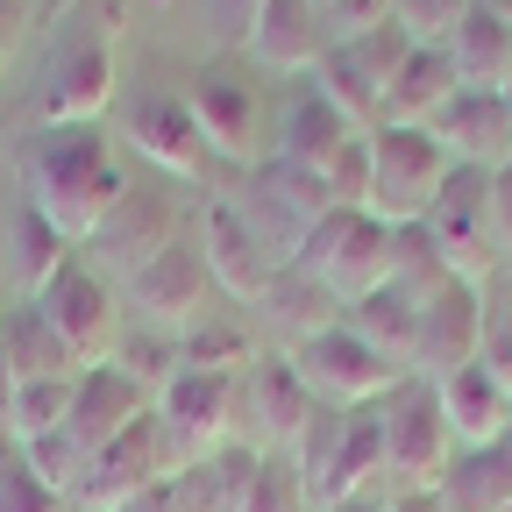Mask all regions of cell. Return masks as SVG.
I'll return each mask as SVG.
<instances>
[{
  "instance_id": "43",
  "label": "cell",
  "mask_w": 512,
  "mask_h": 512,
  "mask_svg": "<svg viewBox=\"0 0 512 512\" xmlns=\"http://www.w3.org/2000/svg\"><path fill=\"white\" fill-rule=\"evenodd\" d=\"M0 512H72V498H57L43 477H29L22 470V456L15 463H0Z\"/></svg>"
},
{
  "instance_id": "3",
  "label": "cell",
  "mask_w": 512,
  "mask_h": 512,
  "mask_svg": "<svg viewBox=\"0 0 512 512\" xmlns=\"http://www.w3.org/2000/svg\"><path fill=\"white\" fill-rule=\"evenodd\" d=\"M456 178V157L434 143V128H370V221L384 228H420L434 200Z\"/></svg>"
},
{
  "instance_id": "42",
  "label": "cell",
  "mask_w": 512,
  "mask_h": 512,
  "mask_svg": "<svg viewBox=\"0 0 512 512\" xmlns=\"http://www.w3.org/2000/svg\"><path fill=\"white\" fill-rule=\"evenodd\" d=\"M328 178V192H335V207H349V214H370V136H349L342 143V157L320 171Z\"/></svg>"
},
{
  "instance_id": "28",
  "label": "cell",
  "mask_w": 512,
  "mask_h": 512,
  "mask_svg": "<svg viewBox=\"0 0 512 512\" xmlns=\"http://www.w3.org/2000/svg\"><path fill=\"white\" fill-rule=\"evenodd\" d=\"M349 136H363V128H349L320 93H299V100L278 114V157L299 164V171H328V164L342 157Z\"/></svg>"
},
{
  "instance_id": "34",
  "label": "cell",
  "mask_w": 512,
  "mask_h": 512,
  "mask_svg": "<svg viewBox=\"0 0 512 512\" xmlns=\"http://www.w3.org/2000/svg\"><path fill=\"white\" fill-rule=\"evenodd\" d=\"M235 512H313L306 477L292 470V456H271V448H256L249 470H242V498H235Z\"/></svg>"
},
{
  "instance_id": "30",
  "label": "cell",
  "mask_w": 512,
  "mask_h": 512,
  "mask_svg": "<svg viewBox=\"0 0 512 512\" xmlns=\"http://www.w3.org/2000/svg\"><path fill=\"white\" fill-rule=\"evenodd\" d=\"M8 363H15V384H36V377H79V356L64 349V335L50 328L43 306H8Z\"/></svg>"
},
{
  "instance_id": "41",
  "label": "cell",
  "mask_w": 512,
  "mask_h": 512,
  "mask_svg": "<svg viewBox=\"0 0 512 512\" xmlns=\"http://www.w3.org/2000/svg\"><path fill=\"white\" fill-rule=\"evenodd\" d=\"M470 8H477V0H392V22H399L413 43H448Z\"/></svg>"
},
{
  "instance_id": "21",
  "label": "cell",
  "mask_w": 512,
  "mask_h": 512,
  "mask_svg": "<svg viewBox=\"0 0 512 512\" xmlns=\"http://www.w3.org/2000/svg\"><path fill=\"white\" fill-rule=\"evenodd\" d=\"M328 43H335L328 36V15H320L313 0H271L264 22H256V36H249V57L264 64V72L292 79V72H313Z\"/></svg>"
},
{
  "instance_id": "22",
  "label": "cell",
  "mask_w": 512,
  "mask_h": 512,
  "mask_svg": "<svg viewBox=\"0 0 512 512\" xmlns=\"http://www.w3.org/2000/svg\"><path fill=\"white\" fill-rule=\"evenodd\" d=\"M448 57H456V79H463V93H512V15H498V8H477L456 22V36H448Z\"/></svg>"
},
{
  "instance_id": "48",
  "label": "cell",
  "mask_w": 512,
  "mask_h": 512,
  "mask_svg": "<svg viewBox=\"0 0 512 512\" xmlns=\"http://www.w3.org/2000/svg\"><path fill=\"white\" fill-rule=\"evenodd\" d=\"M121 512H185V491H178V477H171V484H150L143 498H128Z\"/></svg>"
},
{
  "instance_id": "26",
  "label": "cell",
  "mask_w": 512,
  "mask_h": 512,
  "mask_svg": "<svg viewBox=\"0 0 512 512\" xmlns=\"http://www.w3.org/2000/svg\"><path fill=\"white\" fill-rule=\"evenodd\" d=\"M448 512H512V434L491 448H456V463L441 477Z\"/></svg>"
},
{
  "instance_id": "7",
  "label": "cell",
  "mask_w": 512,
  "mask_h": 512,
  "mask_svg": "<svg viewBox=\"0 0 512 512\" xmlns=\"http://www.w3.org/2000/svg\"><path fill=\"white\" fill-rule=\"evenodd\" d=\"M185 470V448L171 441V427L157 413H143L121 441H107L86 463V484L72 491V512H121L128 498H143L150 484H171Z\"/></svg>"
},
{
  "instance_id": "29",
  "label": "cell",
  "mask_w": 512,
  "mask_h": 512,
  "mask_svg": "<svg viewBox=\"0 0 512 512\" xmlns=\"http://www.w3.org/2000/svg\"><path fill=\"white\" fill-rule=\"evenodd\" d=\"M349 328L384 356V363H399V370H413V335H420V299L406 292V285H384V292H370L363 306H349Z\"/></svg>"
},
{
  "instance_id": "9",
  "label": "cell",
  "mask_w": 512,
  "mask_h": 512,
  "mask_svg": "<svg viewBox=\"0 0 512 512\" xmlns=\"http://www.w3.org/2000/svg\"><path fill=\"white\" fill-rule=\"evenodd\" d=\"M150 413L171 427V441L185 448V463H207V456H221V448L235 441V427H242V377L178 370L164 392H157Z\"/></svg>"
},
{
  "instance_id": "35",
  "label": "cell",
  "mask_w": 512,
  "mask_h": 512,
  "mask_svg": "<svg viewBox=\"0 0 512 512\" xmlns=\"http://www.w3.org/2000/svg\"><path fill=\"white\" fill-rule=\"evenodd\" d=\"M72 384H79V377L15 384V399H8V434H15V448H29V441H43V434H57L64 420H72Z\"/></svg>"
},
{
  "instance_id": "1",
  "label": "cell",
  "mask_w": 512,
  "mask_h": 512,
  "mask_svg": "<svg viewBox=\"0 0 512 512\" xmlns=\"http://www.w3.org/2000/svg\"><path fill=\"white\" fill-rule=\"evenodd\" d=\"M128 157L114 150V136L93 128H36V143L22 150V200L64 235V242H100L114 207L128 200Z\"/></svg>"
},
{
  "instance_id": "24",
  "label": "cell",
  "mask_w": 512,
  "mask_h": 512,
  "mask_svg": "<svg viewBox=\"0 0 512 512\" xmlns=\"http://www.w3.org/2000/svg\"><path fill=\"white\" fill-rule=\"evenodd\" d=\"M128 143H136V157L157 164L164 178H192V171H200V157H207L200 128H192V107H185V100H164V93L136 107V121H128Z\"/></svg>"
},
{
  "instance_id": "49",
  "label": "cell",
  "mask_w": 512,
  "mask_h": 512,
  "mask_svg": "<svg viewBox=\"0 0 512 512\" xmlns=\"http://www.w3.org/2000/svg\"><path fill=\"white\" fill-rule=\"evenodd\" d=\"M8 399H15V363H8V313H0V427H8Z\"/></svg>"
},
{
  "instance_id": "16",
  "label": "cell",
  "mask_w": 512,
  "mask_h": 512,
  "mask_svg": "<svg viewBox=\"0 0 512 512\" xmlns=\"http://www.w3.org/2000/svg\"><path fill=\"white\" fill-rule=\"evenodd\" d=\"M320 413V399L299 384L292 356H256L242 370V427L256 434V448H271V456H285V448L299 441V427Z\"/></svg>"
},
{
  "instance_id": "47",
  "label": "cell",
  "mask_w": 512,
  "mask_h": 512,
  "mask_svg": "<svg viewBox=\"0 0 512 512\" xmlns=\"http://www.w3.org/2000/svg\"><path fill=\"white\" fill-rule=\"evenodd\" d=\"M491 242H498V256H512V171L491 178Z\"/></svg>"
},
{
  "instance_id": "17",
  "label": "cell",
  "mask_w": 512,
  "mask_h": 512,
  "mask_svg": "<svg viewBox=\"0 0 512 512\" xmlns=\"http://www.w3.org/2000/svg\"><path fill=\"white\" fill-rule=\"evenodd\" d=\"M143 413H150V392H143V384L128 377L121 363H100V370H79V384H72V420H64V434H72L86 456H100V448L121 441Z\"/></svg>"
},
{
  "instance_id": "37",
  "label": "cell",
  "mask_w": 512,
  "mask_h": 512,
  "mask_svg": "<svg viewBox=\"0 0 512 512\" xmlns=\"http://www.w3.org/2000/svg\"><path fill=\"white\" fill-rule=\"evenodd\" d=\"M242 470H249V456H207V463H185L178 470V491H185V512H235V498H242Z\"/></svg>"
},
{
  "instance_id": "11",
  "label": "cell",
  "mask_w": 512,
  "mask_h": 512,
  "mask_svg": "<svg viewBox=\"0 0 512 512\" xmlns=\"http://www.w3.org/2000/svg\"><path fill=\"white\" fill-rule=\"evenodd\" d=\"M114 43L100 29H72L50 57V79H43V128H93L114 100Z\"/></svg>"
},
{
  "instance_id": "19",
  "label": "cell",
  "mask_w": 512,
  "mask_h": 512,
  "mask_svg": "<svg viewBox=\"0 0 512 512\" xmlns=\"http://www.w3.org/2000/svg\"><path fill=\"white\" fill-rule=\"evenodd\" d=\"M456 93H463V79H456L448 43H413V57L399 64V79L384 86V121L392 128H434Z\"/></svg>"
},
{
  "instance_id": "46",
  "label": "cell",
  "mask_w": 512,
  "mask_h": 512,
  "mask_svg": "<svg viewBox=\"0 0 512 512\" xmlns=\"http://www.w3.org/2000/svg\"><path fill=\"white\" fill-rule=\"evenodd\" d=\"M22 36H29V0H0V72L22 57Z\"/></svg>"
},
{
  "instance_id": "31",
  "label": "cell",
  "mask_w": 512,
  "mask_h": 512,
  "mask_svg": "<svg viewBox=\"0 0 512 512\" xmlns=\"http://www.w3.org/2000/svg\"><path fill=\"white\" fill-rule=\"evenodd\" d=\"M285 456H292V470L306 477L313 512H328V505L342 498V406H320V413L299 427V441L285 448Z\"/></svg>"
},
{
  "instance_id": "45",
  "label": "cell",
  "mask_w": 512,
  "mask_h": 512,
  "mask_svg": "<svg viewBox=\"0 0 512 512\" xmlns=\"http://www.w3.org/2000/svg\"><path fill=\"white\" fill-rule=\"evenodd\" d=\"M264 8H271V0H214V22H221L228 43L249 50V36H256V22H264Z\"/></svg>"
},
{
  "instance_id": "50",
  "label": "cell",
  "mask_w": 512,
  "mask_h": 512,
  "mask_svg": "<svg viewBox=\"0 0 512 512\" xmlns=\"http://www.w3.org/2000/svg\"><path fill=\"white\" fill-rule=\"evenodd\" d=\"M384 512H448V505H441V491H392Z\"/></svg>"
},
{
  "instance_id": "20",
  "label": "cell",
  "mask_w": 512,
  "mask_h": 512,
  "mask_svg": "<svg viewBox=\"0 0 512 512\" xmlns=\"http://www.w3.org/2000/svg\"><path fill=\"white\" fill-rule=\"evenodd\" d=\"M434 392H441V420H448V434H456V448H491V441L512 434V392L484 363L441 377Z\"/></svg>"
},
{
  "instance_id": "23",
  "label": "cell",
  "mask_w": 512,
  "mask_h": 512,
  "mask_svg": "<svg viewBox=\"0 0 512 512\" xmlns=\"http://www.w3.org/2000/svg\"><path fill=\"white\" fill-rule=\"evenodd\" d=\"M79 264V256H72V242H64L29 200L15 207V221H8V285H15V299L22 306H36L64 271H72Z\"/></svg>"
},
{
  "instance_id": "15",
  "label": "cell",
  "mask_w": 512,
  "mask_h": 512,
  "mask_svg": "<svg viewBox=\"0 0 512 512\" xmlns=\"http://www.w3.org/2000/svg\"><path fill=\"white\" fill-rule=\"evenodd\" d=\"M200 256H207V271H214V292L235 299V306H256L271 292V278L285 271L278 256L264 249V235L249 228L242 200H214L200 214Z\"/></svg>"
},
{
  "instance_id": "52",
  "label": "cell",
  "mask_w": 512,
  "mask_h": 512,
  "mask_svg": "<svg viewBox=\"0 0 512 512\" xmlns=\"http://www.w3.org/2000/svg\"><path fill=\"white\" fill-rule=\"evenodd\" d=\"M484 8H498V15H512V0H484Z\"/></svg>"
},
{
  "instance_id": "6",
  "label": "cell",
  "mask_w": 512,
  "mask_h": 512,
  "mask_svg": "<svg viewBox=\"0 0 512 512\" xmlns=\"http://www.w3.org/2000/svg\"><path fill=\"white\" fill-rule=\"evenodd\" d=\"M185 107H192V128H200V143L214 157H228V164H271L278 157V121H271L264 93L242 72H228V64H207L192 79Z\"/></svg>"
},
{
  "instance_id": "12",
  "label": "cell",
  "mask_w": 512,
  "mask_h": 512,
  "mask_svg": "<svg viewBox=\"0 0 512 512\" xmlns=\"http://www.w3.org/2000/svg\"><path fill=\"white\" fill-rule=\"evenodd\" d=\"M484 349V285L470 278H441L427 299H420V335H413V377L441 384L470 370Z\"/></svg>"
},
{
  "instance_id": "38",
  "label": "cell",
  "mask_w": 512,
  "mask_h": 512,
  "mask_svg": "<svg viewBox=\"0 0 512 512\" xmlns=\"http://www.w3.org/2000/svg\"><path fill=\"white\" fill-rule=\"evenodd\" d=\"M86 463H93V456H86V448H79L72 434H64V427L22 448V470H29V477H43V484H50L57 498H72V491L86 484Z\"/></svg>"
},
{
  "instance_id": "32",
  "label": "cell",
  "mask_w": 512,
  "mask_h": 512,
  "mask_svg": "<svg viewBox=\"0 0 512 512\" xmlns=\"http://www.w3.org/2000/svg\"><path fill=\"white\" fill-rule=\"evenodd\" d=\"M313 93L328 100L349 128H363V136L384 121V100H377V86L363 79V64L349 57V43H328V50H320V64H313Z\"/></svg>"
},
{
  "instance_id": "51",
  "label": "cell",
  "mask_w": 512,
  "mask_h": 512,
  "mask_svg": "<svg viewBox=\"0 0 512 512\" xmlns=\"http://www.w3.org/2000/svg\"><path fill=\"white\" fill-rule=\"evenodd\" d=\"M392 498H377V491H356V498H342V505H328V512H384Z\"/></svg>"
},
{
  "instance_id": "5",
  "label": "cell",
  "mask_w": 512,
  "mask_h": 512,
  "mask_svg": "<svg viewBox=\"0 0 512 512\" xmlns=\"http://www.w3.org/2000/svg\"><path fill=\"white\" fill-rule=\"evenodd\" d=\"M377 413H384V477H392V491H441L448 463H456L441 392L427 377H406L392 399H377Z\"/></svg>"
},
{
  "instance_id": "53",
  "label": "cell",
  "mask_w": 512,
  "mask_h": 512,
  "mask_svg": "<svg viewBox=\"0 0 512 512\" xmlns=\"http://www.w3.org/2000/svg\"><path fill=\"white\" fill-rule=\"evenodd\" d=\"M313 8H320V15H335V0H313Z\"/></svg>"
},
{
  "instance_id": "39",
  "label": "cell",
  "mask_w": 512,
  "mask_h": 512,
  "mask_svg": "<svg viewBox=\"0 0 512 512\" xmlns=\"http://www.w3.org/2000/svg\"><path fill=\"white\" fill-rule=\"evenodd\" d=\"M349 57L363 64V79L377 86V100H384V86L399 79V64L413 57V36L399 29V22H377V29H363V36H349Z\"/></svg>"
},
{
  "instance_id": "36",
  "label": "cell",
  "mask_w": 512,
  "mask_h": 512,
  "mask_svg": "<svg viewBox=\"0 0 512 512\" xmlns=\"http://www.w3.org/2000/svg\"><path fill=\"white\" fill-rule=\"evenodd\" d=\"M377 484H384V413L356 406V413H342V498L377 491Z\"/></svg>"
},
{
  "instance_id": "14",
  "label": "cell",
  "mask_w": 512,
  "mask_h": 512,
  "mask_svg": "<svg viewBox=\"0 0 512 512\" xmlns=\"http://www.w3.org/2000/svg\"><path fill=\"white\" fill-rule=\"evenodd\" d=\"M36 306L50 313V328L64 335V349L79 356V370H100V363L121 356V306H114V292H107L100 271L72 264V271H64V278L36 299Z\"/></svg>"
},
{
  "instance_id": "25",
  "label": "cell",
  "mask_w": 512,
  "mask_h": 512,
  "mask_svg": "<svg viewBox=\"0 0 512 512\" xmlns=\"http://www.w3.org/2000/svg\"><path fill=\"white\" fill-rule=\"evenodd\" d=\"M100 242H114V249H121V264H128V278H136L157 249L178 242V200H171L164 185H128V200L114 207V221H107Z\"/></svg>"
},
{
  "instance_id": "27",
  "label": "cell",
  "mask_w": 512,
  "mask_h": 512,
  "mask_svg": "<svg viewBox=\"0 0 512 512\" xmlns=\"http://www.w3.org/2000/svg\"><path fill=\"white\" fill-rule=\"evenodd\" d=\"M256 306H264V320L285 335V349H299L306 335H320V328H335V320H349V306H342L328 285L306 278V271H292V264L271 278V292L256 299Z\"/></svg>"
},
{
  "instance_id": "8",
  "label": "cell",
  "mask_w": 512,
  "mask_h": 512,
  "mask_svg": "<svg viewBox=\"0 0 512 512\" xmlns=\"http://www.w3.org/2000/svg\"><path fill=\"white\" fill-rule=\"evenodd\" d=\"M434 256L448 264V278H470V285H491L498 278V242H491V171H463L448 178V192L434 200V214L420 221Z\"/></svg>"
},
{
  "instance_id": "4",
  "label": "cell",
  "mask_w": 512,
  "mask_h": 512,
  "mask_svg": "<svg viewBox=\"0 0 512 512\" xmlns=\"http://www.w3.org/2000/svg\"><path fill=\"white\" fill-rule=\"evenodd\" d=\"M292 356V370H299V384L320 399V406H342V413H356V406H377V399H392L399 384L413 377V370H399V363H384L349 320H335V328H320V335H306L299 349H285Z\"/></svg>"
},
{
  "instance_id": "13",
  "label": "cell",
  "mask_w": 512,
  "mask_h": 512,
  "mask_svg": "<svg viewBox=\"0 0 512 512\" xmlns=\"http://www.w3.org/2000/svg\"><path fill=\"white\" fill-rule=\"evenodd\" d=\"M242 214H249V228L264 235V249L278 256V264H292L299 242H306V228L320 214H335V192H328L320 171H299V164L271 157V164H256V192H249Z\"/></svg>"
},
{
  "instance_id": "2",
  "label": "cell",
  "mask_w": 512,
  "mask_h": 512,
  "mask_svg": "<svg viewBox=\"0 0 512 512\" xmlns=\"http://www.w3.org/2000/svg\"><path fill=\"white\" fill-rule=\"evenodd\" d=\"M292 271L320 278L342 306H363L370 292L399 285V228H384V221H370V214L335 207V214H320V221L306 228V242H299V256H292Z\"/></svg>"
},
{
  "instance_id": "33",
  "label": "cell",
  "mask_w": 512,
  "mask_h": 512,
  "mask_svg": "<svg viewBox=\"0 0 512 512\" xmlns=\"http://www.w3.org/2000/svg\"><path fill=\"white\" fill-rule=\"evenodd\" d=\"M256 356H264V349H256V335L242 328L235 313H207L200 328H185V335H178V363H185V370H214V377H242V370H249Z\"/></svg>"
},
{
  "instance_id": "18",
  "label": "cell",
  "mask_w": 512,
  "mask_h": 512,
  "mask_svg": "<svg viewBox=\"0 0 512 512\" xmlns=\"http://www.w3.org/2000/svg\"><path fill=\"white\" fill-rule=\"evenodd\" d=\"M434 143L456 157L463 171H512V100L498 93H456L448 114L434 121Z\"/></svg>"
},
{
  "instance_id": "40",
  "label": "cell",
  "mask_w": 512,
  "mask_h": 512,
  "mask_svg": "<svg viewBox=\"0 0 512 512\" xmlns=\"http://www.w3.org/2000/svg\"><path fill=\"white\" fill-rule=\"evenodd\" d=\"M477 363L512 392V278L484 285V349H477Z\"/></svg>"
},
{
  "instance_id": "44",
  "label": "cell",
  "mask_w": 512,
  "mask_h": 512,
  "mask_svg": "<svg viewBox=\"0 0 512 512\" xmlns=\"http://www.w3.org/2000/svg\"><path fill=\"white\" fill-rule=\"evenodd\" d=\"M377 22H392V0H335V15H328V36H335V43H349V36L377 29Z\"/></svg>"
},
{
  "instance_id": "10",
  "label": "cell",
  "mask_w": 512,
  "mask_h": 512,
  "mask_svg": "<svg viewBox=\"0 0 512 512\" xmlns=\"http://www.w3.org/2000/svg\"><path fill=\"white\" fill-rule=\"evenodd\" d=\"M136 285V306H143V320L157 335H185V328H200V320L214 313V271H207V256H200V235H178L171 249H157L150 264L128 278Z\"/></svg>"
}]
</instances>
